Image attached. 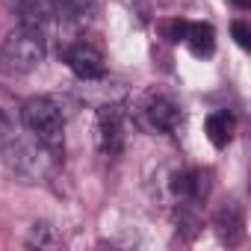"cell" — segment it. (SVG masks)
Returning <instances> with one entry per match:
<instances>
[{
	"mask_svg": "<svg viewBox=\"0 0 251 251\" xmlns=\"http://www.w3.org/2000/svg\"><path fill=\"white\" fill-rule=\"evenodd\" d=\"M95 145L103 157H118L124 148V109L106 103L95 115Z\"/></svg>",
	"mask_w": 251,
	"mask_h": 251,
	"instance_id": "5b68a950",
	"label": "cell"
},
{
	"mask_svg": "<svg viewBox=\"0 0 251 251\" xmlns=\"http://www.w3.org/2000/svg\"><path fill=\"white\" fill-rule=\"evenodd\" d=\"M45 62V33L39 27H18L0 45V71L6 77H24Z\"/></svg>",
	"mask_w": 251,
	"mask_h": 251,
	"instance_id": "3957f363",
	"label": "cell"
},
{
	"mask_svg": "<svg viewBox=\"0 0 251 251\" xmlns=\"http://www.w3.org/2000/svg\"><path fill=\"white\" fill-rule=\"evenodd\" d=\"M9 12L18 15V21L24 27H45L50 18H53V9H50V0H6Z\"/></svg>",
	"mask_w": 251,
	"mask_h": 251,
	"instance_id": "ba28073f",
	"label": "cell"
},
{
	"mask_svg": "<svg viewBox=\"0 0 251 251\" xmlns=\"http://www.w3.org/2000/svg\"><path fill=\"white\" fill-rule=\"evenodd\" d=\"M21 106L18 100L0 89V151H3L9 142H15L21 136Z\"/></svg>",
	"mask_w": 251,
	"mask_h": 251,
	"instance_id": "52a82bcc",
	"label": "cell"
},
{
	"mask_svg": "<svg viewBox=\"0 0 251 251\" xmlns=\"http://www.w3.org/2000/svg\"><path fill=\"white\" fill-rule=\"evenodd\" d=\"M233 115L227 112V109H216V112H210L207 115V121H204V130H207V139L216 145V148H225L230 139H233Z\"/></svg>",
	"mask_w": 251,
	"mask_h": 251,
	"instance_id": "30bf717a",
	"label": "cell"
},
{
	"mask_svg": "<svg viewBox=\"0 0 251 251\" xmlns=\"http://www.w3.org/2000/svg\"><path fill=\"white\" fill-rule=\"evenodd\" d=\"M216 233L227 245H236L245 236V216H242V210L236 204H227V207L219 210V216H216Z\"/></svg>",
	"mask_w": 251,
	"mask_h": 251,
	"instance_id": "9c48e42d",
	"label": "cell"
},
{
	"mask_svg": "<svg viewBox=\"0 0 251 251\" xmlns=\"http://www.w3.org/2000/svg\"><path fill=\"white\" fill-rule=\"evenodd\" d=\"M186 27H189V21H183V18H172V21H163V24H160V33H163L166 42L177 45V42L186 39Z\"/></svg>",
	"mask_w": 251,
	"mask_h": 251,
	"instance_id": "5bb4252c",
	"label": "cell"
},
{
	"mask_svg": "<svg viewBox=\"0 0 251 251\" xmlns=\"http://www.w3.org/2000/svg\"><path fill=\"white\" fill-rule=\"evenodd\" d=\"M136 118L151 133H175L183 124V106L175 100V95L151 89L142 95V100L136 106Z\"/></svg>",
	"mask_w": 251,
	"mask_h": 251,
	"instance_id": "277c9868",
	"label": "cell"
},
{
	"mask_svg": "<svg viewBox=\"0 0 251 251\" xmlns=\"http://www.w3.org/2000/svg\"><path fill=\"white\" fill-rule=\"evenodd\" d=\"M50 9H53V18L65 24H80L92 12V0H50Z\"/></svg>",
	"mask_w": 251,
	"mask_h": 251,
	"instance_id": "7c38bea8",
	"label": "cell"
},
{
	"mask_svg": "<svg viewBox=\"0 0 251 251\" xmlns=\"http://www.w3.org/2000/svg\"><path fill=\"white\" fill-rule=\"evenodd\" d=\"M3 163L6 169L21 180V183H45L53 177V172L59 169V154H53L50 148H45L42 142H36L33 136L27 139L24 133L9 142L3 151Z\"/></svg>",
	"mask_w": 251,
	"mask_h": 251,
	"instance_id": "6da1fadb",
	"label": "cell"
},
{
	"mask_svg": "<svg viewBox=\"0 0 251 251\" xmlns=\"http://www.w3.org/2000/svg\"><path fill=\"white\" fill-rule=\"evenodd\" d=\"M21 124L30 130V136L36 142H42L45 148H50L53 154L62 157V148H65V115H62V106L56 103V98L36 95V98L24 100L21 103Z\"/></svg>",
	"mask_w": 251,
	"mask_h": 251,
	"instance_id": "7a4b0ae2",
	"label": "cell"
},
{
	"mask_svg": "<svg viewBox=\"0 0 251 251\" xmlns=\"http://www.w3.org/2000/svg\"><path fill=\"white\" fill-rule=\"evenodd\" d=\"M186 48L195 53V56H213V50H216V30L210 27V24H204V21H198V24H189L186 27Z\"/></svg>",
	"mask_w": 251,
	"mask_h": 251,
	"instance_id": "8fae6325",
	"label": "cell"
},
{
	"mask_svg": "<svg viewBox=\"0 0 251 251\" xmlns=\"http://www.w3.org/2000/svg\"><path fill=\"white\" fill-rule=\"evenodd\" d=\"M230 33H233V39H236V45H239V48H245V50L251 48V30H248V24H245L242 18L230 24Z\"/></svg>",
	"mask_w": 251,
	"mask_h": 251,
	"instance_id": "9a60e30c",
	"label": "cell"
},
{
	"mask_svg": "<svg viewBox=\"0 0 251 251\" xmlns=\"http://www.w3.org/2000/svg\"><path fill=\"white\" fill-rule=\"evenodd\" d=\"M65 65L71 68L74 77L80 80H100L106 74V65H103V56L95 45L89 42H74L68 50H65Z\"/></svg>",
	"mask_w": 251,
	"mask_h": 251,
	"instance_id": "8992f818",
	"label": "cell"
},
{
	"mask_svg": "<svg viewBox=\"0 0 251 251\" xmlns=\"http://www.w3.org/2000/svg\"><path fill=\"white\" fill-rule=\"evenodd\" d=\"M230 3H233L236 9H242V12H245V9H251V0H230Z\"/></svg>",
	"mask_w": 251,
	"mask_h": 251,
	"instance_id": "2e32d148",
	"label": "cell"
},
{
	"mask_svg": "<svg viewBox=\"0 0 251 251\" xmlns=\"http://www.w3.org/2000/svg\"><path fill=\"white\" fill-rule=\"evenodd\" d=\"M27 245L30 248H59L62 236H59V230L50 222H33L30 233H27Z\"/></svg>",
	"mask_w": 251,
	"mask_h": 251,
	"instance_id": "4fadbf2b",
	"label": "cell"
}]
</instances>
